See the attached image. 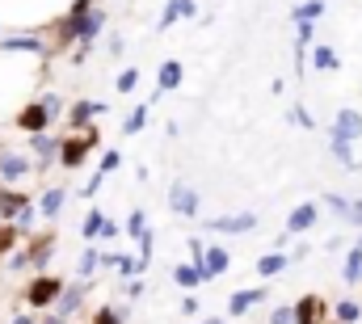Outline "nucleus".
Wrapping results in <instances>:
<instances>
[{
    "mask_svg": "<svg viewBox=\"0 0 362 324\" xmlns=\"http://www.w3.org/2000/svg\"><path fill=\"white\" fill-rule=\"evenodd\" d=\"M325 207H333V211H337L341 219L350 215V198H341V194H325Z\"/></svg>",
    "mask_w": 362,
    "mask_h": 324,
    "instance_id": "nucleus-35",
    "label": "nucleus"
},
{
    "mask_svg": "<svg viewBox=\"0 0 362 324\" xmlns=\"http://www.w3.org/2000/svg\"><path fill=\"white\" fill-rule=\"evenodd\" d=\"M25 207H30V198H25L21 190H0V219H4V224H13Z\"/></svg>",
    "mask_w": 362,
    "mask_h": 324,
    "instance_id": "nucleus-14",
    "label": "nucleus"
},
{
    "mask_svg": "<svg viewBox=\"0 0 362 324\" xmlns=\"http://www.w3.org/2000/svg\"><path fill=\"white\" fill-rule=\"evenodd\" d=\"M135 84H139V72H135V68H127V72L118 76V84H114V88H118V93H131Z\"/></svg>",
    "mask_w": 362,
    "mask_h": 324,
    "instance_id": "nucleus-37",
    "label": "nucleus"
},
{
    "mask_svg": "<svg viewBox=\"0 0 362 324\" xmlns=\"http://www.w3.org/2000/svg\"><path fill=\"white\" fill-rule=\"evenodd\" d=\"M325 17V0H303V4H295L291 8V21L299 25V21H320Z\"/></svg>",
    "mask_w": 362,
    "mask_h": 324,
    "instance_id": "nucleus-23",
    "label": "nucleus"
},
{
    "mask_svg": "<svg viewBox=\"0 0 362 324\" xmlns=\"http://www.w3.org/2000/svg\"><path fill=\"white\" fill-rule=\"evenodd\" d=\"M64 198H68V190H64V185H51V190L42 194V202H38V211H42L47 219H55V215H59V207H64Z\"/></svg>",
    "mask_w": 362,
    "mask_h": 324,
    "instance_id": "nucleus-24",
    "label": "nucleus"
},
{
    "mask_svg": "<svg viewBox=\"0 0 362 324\" xmlns=\"http://www.w3.org/2000/svg\"><path fill=\"white\" fill-rule=\"evenodd\" d=\"M173 282H177L181 291H194V287H202V282H211V274H206V265H173Z\"/></svg>",
    "mask_w": 362,
    "mask_h": 324,
    "instance_id": "nucleus-10",
    "label": "nucleus"
},
{
    "mask_svg": "<svg viewBox=\"0 0 362 324\" xmlns=\"http://www.w3.org/2000/svg\"><path fill=\"white\" fill-rule=\"evenodd\" d=\"M127 320V312H118V308H101V312H93L89 324H122Z\"/></svg>",
    "mask_w": 362,
    "mask_h": 324,
    "instance_id": "nucleus-32",
    "label": "nucleus"
},
{
    "mask_svg": "<svg viewBox=\"0 0 362 324\" xmlns=\"http://www.w3.org/2000/svg\"><path fill=\"white\" fill-rule=\"evenodd\" d=\"M127 232L131 236H144L148 228H144V211H131V219H127Z\"/></svg>",
    "mask_w": 362,
    "mask_h": 324,
    "instance_id": "nucleus-39",
    "label": "nucleus"
},
{
    "mask_svg": "<svg viewBox=\"0 0 362 324\" xmlns=\"http://www.w3.org/2000/svg\"><path fill=\"white\" fill-rule=\"evenodd\" d=\"M105 177H110V173H101V168H97V173H93L89 181H85V190H81V194H85V198H93V194L101 190V181H105Z\"/></svg>",
    "mask_w": 362,
    "mask_h": 324,
    "instance_id": "nucleus-38",
    "label": "nucleus"
},
{
    "mask_svg": "<svg viewBox=\"0 0 362 324\" xmlns=\"http://www.w3.org/2000/svg\"><path fill=\"white\" fill-rule=\"evenodd\" d=\"M64 291H68V282H64V278L38 274V278H30V287H25V303H30L34 312H42V308H55Z\"/></svg>",
    "mask_w": 362,
    "mask_h": 324,
    "instance_id": "nucleus-1",
    "label": "nucleus"
},
{
    "mask_svg": "<svg viewBox=\"0 0 362 324\" xmlns=\"http://www.w3.org/2000/svg\"><path fill=\"white\" fill-rule=\"evenodd\" d=\"M55 118H51V110L42 105V101H34V105H25L21 114H17V127L25 131V135H38V131H47Z\"/></svg>",
    "mask_w": 362,
    "mask_h": 324,
    "instance_id": "nucleus-7",
    "label": "nucleus"
},
{
    "mask_svg": "<svg viewBox=\"0 0 362 324\" xmlns=\"http://www.w3.org/2000/svg\"><path fill=\"white\" fill-rule=\"evenodd\" d=\"M295 316H299V324H329V303H325V295H303V299L295 303Z\"/></svg>",
    "mask_w": 362,
    "mask_h": 324,
    "instance_id": "nucleus-8",
    "label": "nucleus"
},
{
    "mask_svg": "<svg viewBox=\"0 0 362 324\" xmlns=\"http://www.w3.org/2000/svg\"><path fill=\"white\" fill-rule=\"evenodd\" d=\"M286 265H291V257H286L282 248H274V253H266V257L257 261V274H262V278H274V274H282Z\"/></svg>",
    "mask_w": 362,
    "mask_h": 324,
    "instance_id": "nucleus-21",
    "label": "nucleus"
},
{
    "mask_svg": "<svg viewBox=\"0 0 362 324\" xmlns=\"http://www.w3.org/2000/svg\"><path fill=\"white\" fill-rule=\"evenodd\" d=\"M93 114H105V101H85V97H81V101L72 105V114H68V122H72V127L81 131V127L89 122Z\"/></svg>",
    "mask_w": 362,
    "mask_h": 324,
    "instance_id": "nucleus-18",
    "label": "nucleus"
},
{
    "mask_svg": "<svg viewBox=\"0 0 362 324\" xmlns=\"http://www.w3.org/2000/svg\"><path fill=\"white\" fill-rule=\"evenodd\" d=\"M266 299V287H249V291H236L232 299H228V312L232 316H249V308H257Z\"/></svg>",
    "mask_w": 362,
    "mask_h": 324,
    "instance_id": "nucleus-11",
    "label": "nucleus"
},
{
    "mask_svg": "<svg viewBox=\"0 0 362 324\" xmlns=\"http://www.w3.org/2000/svg\"><path fill=\"white\" fill-rule=\"evenodd\" d=\"M312 68H316V72H337V68H341V59H337V51H333V47L316 42V47H312Z\"/></svg>",
    "mask_w": 362,
    "mask_h": 324,
    "instance_id": "nucleus-19",
    "label": "nucleus"
},
{
    "mask_svg": "<svg viewBox=\"0 0 362 324\" xmlns=\"http://www.w3.org/2000/svg\"><path fill=\"white\" fill-rule=\"evenodd\" d=\"M333 320L337 324H362V303H354V299L333 303Z\"/></svg>",
    "mask_w": 362,
    "mask_h": 324,
    "instance_id": "nucleus-26",
    "label": "nucleus"
},
{
    "mask_svg": "<svg viewBox=\"0 0 362 324\" xmlns=\"http://www.w3.org/2000/svg\"><path fill=\"white\" fill-rule=\"evenodd\" d=\"M148 110H152V105H135V110L127 114V122H122V131H127V135H139V131L148 127Z\"/></svg>",
    "mask_w": 362,
    "mask_h": 324,
    "instance_id": "nucleus-28",
    "label": "nucleus"
},
{
    "mask_svg": "<svg viewBox=\"0 0 362 324\" xmlns=\"http://www.w3.org/2000/svg\"><path fill=\"white\" fill-rule=\"evenodd\" d=\"M202 265H206V274H211V278H219V274L232 265V257H228V248H223V244H206V257H202Z\"/></svg>",
    "mask_w": 362,
    "mask_h": 324,
    "instance_id": "nucleus-17",
    "label": "nucleus"
},
{
    "mask_svg": "<svg viewBox=\"0 0 362 324\" xmlns=\"http://www.w3.org/2000/svg\"><path fill=\"white\" fill-rule=\"evenodd\" d=\"M13 324H38L34 316H13Z\"/></svg>",
    "mask_w": 362,
    "mask_h": 324,
    "instance_id": "nucleus-46",
    "label": "nucleus"
},
{
    "mask_svg": "<svg viewBox=\"0 0 362 324\" xmlns=\"http://www.w3.org/2000/svg\"><path fill=\"white\" fill-rule=\"evenodd\" d=\"M38 215H42V211H34V207H25V211H21V215H17V219H13V224H17V232H30V228H34V219H38Z\"/></svg>",
    "mask_w": 362,
    "mask_h": 324,
    "instance_id": "nucleus-36",
    "label": "nucleus"
},
{
    "mask_svg": "<svg viewBox=\"0 0 362 324\" xmlns=\"http://www.w3.org/2000/svg\"><path fill=\"white\" fill-rule=\"evenodd\" d=\"M329 324H337V320H329Z\"/></svg>",
    "mask_w": 362,
    "mask_h": 324,
    "instance_id": "nucleus-48",
    "label": "nucleus"
},
{
    "mask_svg": "<svg viewBox=\"0 0 362 324\" xmlns=\"http://www.w3.org/2000/svg\"><path fill=\"white\" fill-rule=\"evenodd\" d=\"M346 219H350V228H362V198L350 202V215H346Z\"/></svg>",
    "mask_w": 362,
    "mask_h": 324,
    "instance_id": "nucleus-42",
    "label": "nucleus"
},
{
    "mask_svg": "<svg viewBox=\"0 0 362 324\" xmlns=\"http://www.w3.org/2000/svg\"><path fill=\"white\" fill-rule=\"evenodd\" d=\"M42 324H68V316H59V312H55V316H47Z\"/></svg>",
    "mask_w": 362,
    "mask_h": 324,
    "instance_id": "nucleus-45",
    "label": "nucleus"
},
{
    "mask_svg": "<svg viewBox=\"0 0 362 324\" xmlns=\"http://www.w3.org/2000/svg\"><path fill=\"white\" fill-rule=\"evenodd\" d=\"M17 236H21L17 224H0V257H8V253L17 248Z\"/></svg>",
    "mask_w": 362,
    "mask_h": 324,
    "instance_id": "nucleus-29",
    "label": "nucleus"
},
{
    "mask_svg": "<svg viewBox=\"0 0 362 324\" xmlns=\"http://www.w3.org/2000/svg\"><path fill=\"white\" fill-rule=\"evenodd\" d=\"M0 51H25V55H47V42L34 34H8L0 38Z\"/></svg>",
    "mask_w": 362,
    "mask_h": 324,
    "instance_id": "nucleus-12",
    "label": "nucleus"
},
{
    "mask_svg": "<svg viewBox=\"0 0 362 324\" xmlns=\"http://www.w3.org/2000/svg\"><path fill=\"white\" fill-rule=\"evenodd\" d=\"M286 118H291V122H299L303 131H316V118H312V114H308L303 105H295V110H286Z\"/></svg>",
    "mask_w": 362,
    "mask_h": 324,
    "instance_id": "nucleus-33",
    "label": "nucleus"
},
{
    "mask_svg": "<svg viewBox=\"0 0 362 324\" xmlns=\"http://www.w3.org/2000/svg\"><path fill=\"white\" fill-rule=\"evenodd\" d=\"M202 324H223V320H219V316H211V320H202Z\"/></svg>",
    "mask_w": 362,
    "mask_h": 324,
    "instance_id": "nucleus-47",
    "label": "nucleus"
},
{
    "mask_svg": "<svg viewBox=\"0 0 362 324\" xmlns=\"http://www.w3.org/2000/svg\"><path fill=\"white\" fill-rule=\"evenodd\" d=\"M25 173H30V161H25V156H17V152H4V156H0V181H4V185L21 181Z\"/></svg>",
    "mask_w": 362,
    "mask_h": 324,
    "instance_id": "nucleus-15",
    "label": "nucleus"
},
{
    "mask_svg": "<svg viewBox=\"0 0 362 324\" xmlns=\"http://www.w3.org/2000/svg\"><path fill=\"white\" fill-rule=\"evenodd\" d=\"M206 232H219V236H240V232H253L257 228V215L253 211H240V215H215L202 224Z\"/></svg>",
    "mask_w": 362,
    "mask_h": 324,
    "instance_id": "nucleus-4",
    "label": "nucleus"
},
{
    "mask_svg": "<svg viewBox=\"0 0 362 324\" xmlns=\"http://www.w3.org/2000/svg\"><path fill=\"white\" fill-rule=\"evenodd\" d=\"M169 211L181 215V219H194L198 215V190L189 181H173L169 185Z\"/></svg>",
    "mask_w": 362,
    "mask_h": 324,
    "instance_id": "nucleus-5",
    "label": "nucleus"
},
{
    "mask_svg": "<svg viewBox=\"0 0 362 324\" xmlns=\"http://www.w3.org/2000/svg\"><path fill=\"white\" fill-rule=\"evenodd\" d=\"M341 278L354 287V282H362V236L354 244H350V257H346V265H341Z\"/></svg>",
    "mask_w": 362,
    "mask_h": 324,
    "instance_id": "nucleus-20",
    "label": "nucleus"
},
{
    "mask_svg": "<svg viewBox=\"0 0 362 324\" xmlns=\"http://www.w3.org/2000/svg\"><path fill=\"white\" fill-rule=\"evenodd\" d=\"M177 17H198V4H194V0H169L165 13H160V30H169Z\"/></svg>",
    "mask_w": 362,
    "mask_h": 324,
    "instance_id": "nucleus-16",
    "label": "nucleus"
},
{
    "mask_svg": "<svg viewBox=\"0 0 362 324\" xmlns=\"http://www.w3.org/2000/svg\"><path fill=\"white\" fill-rule=\"evenodd\" d=\"M81 299H85V287H81V282H72V287H68V291L59 295V303H55V312H59V316H72V312L81 308Z\"/></svg>",
    "mask_w": 362,
    "mask_h": 324,
    "instance_id": "nucleus-25",
    "label": "nucleus"
},
{
    "mask_svg": "<svg viewBox=\"0 0 362 324\" xmlns=\"http://www.w3.org/2000/svg\"><path fill=\"white\" fill-rule=\"evenodd\" d=\"M97 265H101V253L89 244V248L81 253V278H93V270H97Z\"/></svg>",
    "mask_w": 362,
    "mask_h": 324,
    "instance_id": "nucleus-31",
    "label": "nucleus"
},
{
    "mask_svg": "<svg viewBox=\"0 0 362 324\" xmlns=\"http://www.w3.org/2000/svg\"><path fill=\"white\" fill-rule=\"evenodd\" d=\"M118 164H122V156H118V152H105V156H101V164H97V168H101V173H114Z\"/></svg>",
    "mask_w": 362,
    "mask_h": 324,
    "instance_id": "nucleus-40",
    "label": "nucleus"
},
{
    "mask_svg": "<svg viewBox=\"0 0 362 324\" xmlns=\"http://www.w3.org/2000/svg\"><path fill=\"white\" fill-rule=\"evenodd\" d=\"M181 316H198V299H194V295L181 299Z\"/></svg>",
    "mask_w": 362,
    "mask_h": 324,
    "instance_id": "nucleus-44",
    "label": "nucleus"
},
{
    "mask_svg": "<svg viewBox=\"0 0 362 324\" xmlns=\"http://www.w3.org/2000/svg\"><path fill=\"white\" fill-rule=\"evenodd\" d=\"M42 105L51 110V118H59V114H64V101H59L55 93H47V97H42Z\"/></svg>",
    "mask_w": 362,
    "mask_h": 324,
    "instance_id": "nucleus-41",
    "label": "nucleus"
},
{
    "mask_svg": "<svg viewBox=\"0 0 362 324\" xmlns=\"http://www.w3.org/2000/svg\"><path fill=\"white\" fill-rule=\"evenodd\" d=\"M101 228H105V215H101V211H89V219H85V228H81V232H85V241H97V236H101Z\"/></svg>",
    "mask_w": 362,
    "mask_h": 324,
    "instance_id": "nucleus-30",
    "label": "nucleus"
},
{
    "mask_svg": "<svg viewBox=\"0 0 362 324\" xmlns=\"http://www.w3.org/2000/svg\"><path fill=\"white\" fill-rule=\"evenodd\" d=\"M118 232H122V228H118L114 219H105V228H101V236H105V241H118Z\"/></svg>",
    "mask_w": 362,
    "mask_h": 324,
    "instance_id": "nucleus-43",
    "label": "nucleus"
},
{
    "mask_svg": "<svg viewBox=\"0 0 362 324\" xmlns=\"http://www.w3.org/2000/svg\"><path fill=\"white\" fill-rule=\"evenodd\" d=\"M93 148H97V131H89V127H85L81 135H68V139H64L59 164H64V168H81V164L89 161V152H93Z\"/></svg>",
    "mask_w": 362,
    "mask_h": 324,
    "instance_id": "nucleus-3",
    "label": "nucleus"
},
{
    "mask_svg": "<svg viewBox=\"0 0 362 324\" xmlns=\"http://www.w3.org/2000/svg\"><path fill=\"white\" fill-rule=\"evenodd\" d=\"M25 257H30V265H34V270H47V261L55 257V232H47V236L30 241V248H25Z\"/></svg>",
    "mask_w": 362,
    "mask_h": 324,
    "instance_id": "nucleus-13",
    "label": "nucleus"
},
{
    "mask_svg": "<svg viewBox=\"0 0 362 324\" xmlns=\"http://www.w3.org/2000/svg\"><path fill=\"white\" fill-rule=\"evenodd\" d=\"M329 152H333V161L337 164L358 168V161H354V144H350V139H329Z\"/></svg>",
    "mask_w": 362,
    "mask_h": 324,
    "instance_id": "nucleus-27",
    "label": "nucleus"
},
{
    "mask_svg": "<svg viewBox=\"0 0 362 324\" xmlns=\"http://www.w3.org/2000/svg\"><path fill=\"white\" fill-rule=\"evenodd\" d=\"M316 219H320V207H316V202H299V207L286 215V228H282V236H278L274 244L282 248L291 236H303V232H312V228H316Z\"/></svg>",
    "mask_w": 362,
    "mask_h": 324,
    "instance_id": "nucleus-2",
    "label": "nucleus"
},
{
    "mask_svg": "<svg viewBox=\"0 0 362 324\" xmlns=\"http://www.w3.org/2000/svg\"><path fill=\"white\" fill-rule=\"evenodd\" d=\"M270 324H299V316H295V303H291V308H274Z\"/></svg>",
    "mask_w": 362,
    "mask_h": 324,
    "instance_id": "nucleus-34",
    "label": "nucleus"
},
{
    "mask_svg": "<svg viewBox=\"0 0 362 324\" xmlns=\"http://www.w3.org/2000/svg\"><path fill=\"white\" fill-rule=\"evenodd\" d=\"M329 139H350V144H358L362 139V114L358 110H337V118H333V127H329Z\"/></svg>",
    "mask_w": 362,
    "mask_h": 324,
    "instance_id": "nucleus-6",
    "label": "nucleus"
},
{
    "mask_svg": "<svg viewBox=\"0 0 362 324\" xmlns=\"http://www.w3.org/2000/svg\"><path fill=\"white\" fill-rule=\"evenodd\" d=\"M181 76H185V72H181L177 59H165V64H160V76H156V88H160V93H169V88H177V84H181Z\"/></svg>",
    "mask_w": 362,
    "mask_h": 324,
    "instance_id": "nucleus-22",
    "label": "nucleus"
},
{
    "mask_svg": "<svg viewBox=\"0 0 362 324\" xmlns=\"http://www.w3.org/2000/svg\"><path fill=\"white\" fill-rule=\"evenodd\" d=\"M30 152H34L42 164H51V161H59V152H64V139H55V135L38 131V135H30Z\"/></svg>",
    "mask_w": 362,
    "mask_h": 324,
    "instance_id": "nucleus-9",
    "label": "nucleus"
}]
</instances>
